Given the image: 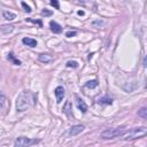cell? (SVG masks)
Listing matches in <instances>:
<instances>
[{"instance_id": "cell-1", "label": "cell", "mask_w": 147, "mask_h": 147, "mask_svg": "<svg viewBox=\"0 0 147 147\" xmlns=\"http://www.w3.org/2000/svg\"><path fill=\"white\" fill-rule=\"evenodd\" d=\"M36 102V95L31 91H23L16 100V109L18 111H25L32 107Z\"/></svg>"}, {"instance_id": "cell-2", "label": "cell", "mask_w": 147, "mask_h": 147, "mask_svg": "<svg viewBox=\"0 0 147 147\" xmlns=\"http://www.w3.org/2000/svg\"><path fill=\"white\" fill-rule=\"evenodd\" d=\"M126 132V129L121 126V127H113V129H107L101 132L100 137L102 139H114L117 137H122Z\"/></svg>"}, {"instance_id": "cell-3", "label": "cell", "mask_w": 147, "mask_h": 147, "mask_svg": "<svg viewBox=\"0 0 147 147\" xmlns=\"http://www.w3.org/2000/svg\"><path fill=\"white\" fill-rule=\"evenodd\" d=\"M146 133H147V129L145 126H140V127H132V129H130L122 137H124L125 140H131V139L144 137V136H146Z\"/></svg>"}, {"instance_id": "cell-4", "label": "cell", "mask_w": 147, "mask_h": 147, "mask_svg": "<svg viewBox=\"0 0 147 147\" xmlns=\"http://www.w3.org/2000/svg\"><path fill=\"white\" fill-rule=\"evenodd\" d=\"M36 142H38V140H36V139H31L28 137H18L15 140L14 147H29L30 145L36 144Z\"/></svg>"}, {"instance_id": "cell-5", "label": "cell", "mask_w": 147, "mask_h": 147, "mask_svg": "<svg viewBox=\"0 0 147 147\" xmlns=\"http://www.w3.org/2000/svg\"><path fill=\"white\" fill-rule=\"evenodd\" d=\"M84 129H85V126H84V125H80V124L74 125V126H71V127L69 129L68 136H69V137H72V136H77L78 133L83 132V131H84Z\"/></svg>"}, {"instance_id": "cell-6", "label": "cell", "mask_w": 147, "mask_h": 147, "mask_svg": "<svg viewBox=\"0 0 147 147\" xmlns=\"http://www.w3.org/2000/svg\"><path fill=\"white\" fill-rule=\"evenodd\" d=\"M64 93H65V91H64V87H63V86H57V87L54 90V94H55V96H56V102H57V103H60V102L62 101V99H63V96H64Z\"/></svg>"}, {"instance_id": "cell-7", "label": "cell", "mask_w": 147, "mask_h": 147, "mask_svg": "<svg viewBox=\"0 0 147 147\" xmlns=\"http://www.w3.org/2000/svg\"><path fill=\"white\" fill-rule=\"evenodd\" d=\"M8 107H9L8 99L6 98V95L2 92H0V109L3 110V111H7L8 110Z\"/></svg>"}, {"instance_id": "cell-8", "label": "cell", "mask_w": 147, "mask_h": 147, "mask_svg": "<svg viewBox=\"0 0 147 147\" xmlns=\"http://www.w3.org/2000/svg\"><path fill=\"white\" fill-rule=\"evenodd\" d=\"M76 105H77V107H78V109L83 113V114H85L86 111H87V105L78 96V95H76Z\"/></svg>"}, {"instance_id": "cell-9", "label": "cell", "mask_w": 147, "mask_h": 147, "mask_svg": "<svg viewBox=\"0 0 147 147\" xmlns=\"http://www.w3.org/2000/svg\"><path fill=\"white\" fill-rule=\"evenodd\" d=\"M49 26H51V30H52L54 33H61V32H62V26H61L59 23L54 22V21H51Z\"/></svg>"}, {"instance_id": "cell-10", "label": "cell", "mask_w": 147, "mask_h": 147, "mask_svg": "<svg viewBox=\"0 0 147 147\" xmlns=\"http://www.w3.org/2000/svg\"><path fill=\"white\" fill-rule=\"evenodd\" d=\"M22 42L29 47H36L37 46V40L33 39V38H29V37H25L22 39Z\"/></svg>"}, {"instance_id": "cell-11", "label": "cell", "mask_w": 147, "mask_h": 147, "mask_svg": "<svg viewBox=\"0 0 147 147\" xmlns=\"http://www.w3.org/2000/svg\"><path fill=\"white\" fill-rule=\"evenodd\" d=\"M13 30H14V26H13V25H7V24L1 25V28H0V31H1L3 34H8V33H10Z\"/></svg>"}, {"instance_id": "cell-12", "label": "cell", "mask_w": 147, "mask_h": 147, "mask_svg": "<svg viewBox=\"0 0 147 147\" xmlns=\"http://www.w3.org/2000/svg\"><path fill=\"white\" fill-rule=\"evenodd\" d=\"M2 15H3V17H5L7 21H13V20L16 18V15H15L14 13H11V11H7V10H5V11L2 13Z\"/></svg>"}, {"instance_id": "cell-13", "label": "cell", "mask_w": 147, "mask_h": 147, "mask_svg": "<svg viewBox=\"0 0 147 147\" xmlns=\"http://www.w3.org/2000/svg\"><path fill=\"white\" fill-rule=\"evenodd\" d=\"M8 60H9V61H11V62H13L14 64H16V65H20V64H21V61H20V60H17L13 53H9V54H8Z\"/></svg>"}, {"instance_id": "cell-14", "label": "cell", "mask_w": 147, "mask_h": 147, "mask_svg": "<svg viewBox=\"0 0 147 147\" xmlns=\"http://www.w3.org/2000/svg\"><path fill=\"white\" fill-rule=\"evenodd\" d=\"M99 103H102V105H111L113 103V100L110 98H101L99 100Z\"/></svg>"}, {"instance_id": "cell-15", "label": "cell", "mask_w": 147, "mask_h": 147, "mask_svg": "<svg viewBox=\"0 0 147 147\" xmlns=\"http://www.w3.org/2000/svg\"><path fill=\"white\" fill-rule=\"evenodd\" d=\"M138 116H140L144 119H146L147 118V109L146 108H141L140 110H138Z\"/></svg>"}, {"instance_id": "cell-16", "label": "cell", "mask_w": 147, "mask_h": 147, "mask_svg": "<svg viewBox=\"0 0 147 147\" xmlns=\"http://www.w3.org/2000/svg\"><path fill=\"white\" fill-rule=\"evenodd\" d=\"M39 60H40L41 62H45V63H46V62H49V61H51V57H49L47 54H40V55H39Z\"/></svg>"}, {"instance_id": "cell-17", "label": "cell", "mask_w": 147, "mask_h": 147, "mask_svg": "<svg viewBox=\"0 0 147 147\" xmlns=\"http://www.w3.org/2000/svg\"><path fill=\"white\" fill-rule=\"evenodd\" d=\"M96 85H98V82H96V80H90V82H87V83L85 84V87L93 88V87H95Z\"/></svg>"}, {"instance_id": "cell-18", "label": "cell", "mask_w": 147, "mask_h": 147, "mask_svg": "<svg viewBox=\"0 0 147 147\" xmlns=\"http://www.w3.org/2000/svg\"><path fill=\"white\" fill-rule=\"evenodd\" d=\"M67 67L68 68H77L78 67V62H76V61H68L67 62Z\"/></svg>"}, {"instance_id": "cell-19", "label": "cell", "mask_w": 147, "mask_h": 147, "mask_svg": "<svg viewBox=\"0 0 147 147\" xmlns=\"http://www.w3.org/2000/svg\"><path fill=\"white\" fill-rule=\"evenodd\" d=\"M26 22H32V23H36L38 24L39 26H42V22L40 20H33V18H26Z\"/></svg>"}, {"instance_id": "cell-20", "label": "cell", "mask_w": 147, "mask_h": 147, "mask_svg": "<svg viewBox=\"0 0 147 147\" xmlns=\"http://www.w3.org/2000/svg\"><path fill=\"white\" fill-rule=\"evenodd\" d=\"M21 5H22V7L24 8V10H25L26 13H30V11H31V8H30V7H29V6H28V5H26V3L24 2V1H23V2L21 3Z\"/></svg>"}, {"instance_id": "cell-21", "label": "cell", "mask_w": 147, "mask_h": 147, "mask_svg": "<svg viewBox=\"0 0 147 147\" xmlns=\"http://www.w3.org/2000/svg\"><path fill=\"white\" fill-rule=\"evenodd\" d=\"M41 14H42L44 16H51V15H52V11H51V10H47V9H44V10L41 11Z\"/></svg>"}, {"instance_id": "cell-22", "label": "cell", "mask_w": 147, "mask_h": 147, "mask_svg": "<svg viewBox=\"0 0 147 147\" xmlns=\"http://www.w3.org/2000/svg\"><path fill=\"white\" fill-rule=\"evenodd\" d=\"M51 5H52L53 7H55L56 9H59V8H60V5H59V2H57V1H54V0H52V1H51Z\"/></svg>"}, {"instance_id": "cell-23", "label": "cell", "mask_w": 147, "mask_h": 147, "mask_svg": "<svg viewBox=\"0 0 147 147\" xmlns=\"http://www.w3.org/2000/svg\"><path fill=\"white\" fill-rule=\"evenodd\" d=\"M75 34H76V31H68V32L65 33L67 37H72V36H75Z\"/></svg>"}, {"instance_id": "cell-24", "label": "cell", "mask_w": 147, "mask_h": 147, "mask_svg": "<svg viewBox=\"0 0 147 147\" xmlns=\"http://www.w3.org/2000/svg\"><path fill=\"white\" fill-rule=\"evenodd\" d=\"M92 24H93V25H102L103 22H102V21H95V22H93Z\"/></svg>"}, {"instance_id": "cell-25", "label": "cell", "mask_w": 147, "mask_h": 147, "mask_svg": "<svg viewBox=\"0 0 147 147\" xmlns=\"http://www.w3.org/2000/svg\"><path fill=\"white\" fill-rule=\"evenodd\" d=\"M78 15H80V16L84 15V11H83V10H78Z\"/></svg>"}]
</instances>
